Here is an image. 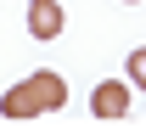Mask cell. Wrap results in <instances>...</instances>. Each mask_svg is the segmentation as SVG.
Returning <instances> with one entry per match:
<instances>
[{
  "instance_id": "obj_1",
  "label": "cell",
  "mask_w": 146,
  "mask_h": 135,
  "mask_svg": "<svg viewBox=\"0 0 146 135\" xmlns=\"http://www.w3.org/2000/svg\"><path fill=\"white\" fill-rule=\"evenodd\" d=\"M62 101H68V79H62V73H28L23 84H11V90L0 96V118H11V124H23V118L56 113Z\"/></svg>"
},
{
  "instance_id": "obj_2",
  "label": "cell",
  "mask_w": 146,
  "mask_h": 135,
  "mask_svg": "<svg viewBox=\"0 0 146 135\" xmlns=\"http://www.w3.org/2000/svg\"><path fill=\"white\" fill-rule=\"evenodd\" d=\"M90 113L107 118V124H112V118H124V113H129V84H124V79H101L96 96H90Z\"/></svg>"
},
{
  "instance_id": "obj_3",
  "label": "cell",
  "mask_w": 146,
  "mask_h": 135,
  "mask_svg": "<svg viewBox=\"0 0 146 135\" xmlns=\"http://www.w3.org/2000/svg\"><path fill=\"white\" fill-rule=\"evenodd\" d=\"M62 0H28V34L34 39H56L62 34Z\"/></svg>"
},
{
  "instance_id": "obj_4",
  "label": "cell",
  "mask_w": 146,
  "mask_h": 135,
  "mask_svg": "<svg viewBox=\"0 0 146 135\" xmlns=\"http://www.w3.org/2000/svg\"><path fill=\"white\" fill-rule=\"evenodd\" d=\"M129 84L146 90V45H141V51H129Z\"/></svg>"
},
{
  "instance_id": "obj_5",
  "label": "cell",
  "mask_w": 146,
  "mask_h": 135,
  "mask_svg": "<svg viewBox=\"0 0 146 135\" xmlns=\"http://www.w3.org/2000/svg\"><path fill=\"white\" fill-rule=\"evenodd\" d=\"M124 6H135V0H124Z\"/></svg>"
}]
</instances>
